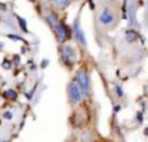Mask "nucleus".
Instances as JSON below:
<instances>
[{
  "label": "nucleus",
  "instance_id": "nucleus-17",
  "mask_svg": "<svg viewBox=\"0 0 148 142\" xmlns=\"http://www.w3.org/2000/svg\"><path fill=\"white\" fill-rule=\"evenodd\" d=\"M47 64H49L47 59H46V60H42V62H41V68H46V67H47Z\"/></svg>",
  "mask_w": 148,
  "mask_h": 142
},
{
  "label": "nucleus",
  "instance_id": "nucleus-19",
  "mask_svg": "<svg viewBox=\"0 0 148 142\" xmlns=\"http://www.w3.org/2000/svg\"><path fill=\"white\" fill-rule=\"evenodd\" d=\"M136 119L139 120V123H142V121H143V119H142V114H140V112H138V114H136Z\"/></svg>",
  "mask_w": 148,
  "mask_h": 142
},
{
  "label": "nucleus",
  "instance_id": "nucleus-15",
  "mask_svg": "<svg viewBox=\"0 0 148 142\" xmlns=\"http://www.w3.org/2000/svg\"><path fill=\"white\" fill-rule=\"evenodd\" d=\"M3 117L5 120H12V119H13V112H12V111H5L3 114Z\"/></svg>",
  "mask_w": 148,
  "mask_h": 142
},
{
  "label": "nucleus",
  "instance_id": "nucleus-11",
  "mask_svg": "<svg viewBox=\"0 0 148 142\" xmlns=\"http://www.w3.org/2000/svg\"><path fill=\"white\" fill-rule=\"evenodd\" d=\"M3 97L5 98V99H9V100H14L17 98V93L14 91V90L12 89H7L3 93Z\"/></svg>",
  "mask_w": 148,
  "mask_h": 142
},
{
  "label": "nucleus",
  "instance_id": "nucleus-20",
  "mask_svg": "<svg viewBox=\"0 0 148 142\" xmlns=\"http://www.w3.org/2000/svg\"><path fill=\"white\" fill-rule=\"evenodd\" d=\"M5 9H7V5H5V4H0V11H5Z\"/></svg>",
  "mask_w": 148,
  "mask_h": 142
},
{
  "label": "nucleus",
  "instance_id": "nucleus-3",
  "mask_svg": "<svg viewBox=\"0 0 148 142\" xmlns=\"http://www.w3.org/2000/svg\"><path fill=\"white\" fill-rule=\"evenodd\" d=\"M76 84L79 85L84 97H88L90 94V80L87 70H79L76 73Z\"/></svg>",
  "mask_w": 148,
  "mask_h": 142
},
{
  "label": "nucleus",
  "instance_id": "nucleus-9",
  "mask_svg": "<svg viewBox=\"0 0 148 142\" xmlns=\"http://www.w3.org/2000/svg\"><path fill=\"white\" fill-rule=\"evenodd\" d=\"M45 18H46V22H47L53 29L55 28V26L58 25V22H59V18L56 17V14L54 13V12H47L46 16H45Z\"/></svg>",
  "mask_w": 148,
  "mask_h": 142
},
{
  "label": "nucleus",
  "instance_id": "nucleus-5",
  "mask_svg": "<svg viewBox=\"0 0 148 142\" xmlns=\"http://www.w3.org/2000/svg\"><path fill=\"white\" fill-rule=\"evenodd\" d=\"M72 28H73V38H75V41L81 46V47H87V46H88L87 37H85V33H84L83 28H81L79 18L73 20Z\"/></svg>",
  "mask_w": 148,
  "mask_h": 142
},
{
  "label": "nucleus",
  "instance_id": "nucleus-7",
  "mask_svg": "<svg viewBox=\"0 0 148 142\" xmlns=\"http://www.w3.org/2000/svg\"><path fill=\"white\" fill-rule=\"evenodd\" d=\"M72 0H53V5L58 11H64L68 5H71Z\"/></svg>",
  "mask_w": 148,
  "mask_h": 142
},
{
  "label": "nucleus",
  "instance_id": "nucleus-16",
  "mask_svg": "<svg viewBox=\"0 0 148 142\" xmlns=\"http://www.w3.org/2000/svg\"><path fill=\"white\" fill-rule=\"evenodd\" d=\"M7 37H8L9 39H13V41H24L21 37H17V35H14V34H8Z\"/></svg>",
  "mask_w": 148,
  "mask_h": 142
},
{
  "label": "nucleus",
  "instance_id": "nucleus-13",
  "mask_svg": "<svg viewBox=\"0 0 148 142\" xmlns=\"http://www.w3.org/2000/svg\"><path fill=\"white\" fill-rule=\"evenodd\" d=\"M17 20H18L20 29H21L24 33H28V24H26V20L25 18H21V17H17Z\"/></svg>",
  "mask_w": 148,
  "mask_h": 142
},
{
  "label": "nucleus",
  "instance_id": "nucleus-10",
  "mask_svg": "<svg viewBox=\"0 0 148 142\" xmlns=\"http://www.w3.org/2000/svg\"><path fill=\"white\" fill-rule=\"evenodd\" d=\"M125 38H126V41L129 43H132V42H135L138 38H139V34L136 33L135 30H132V29H130V30H127L126 31V35H125Z\"/></svg>",
  "mask_w": 148,
  "mask_h": 142
},
{
  "label": "nucleus",
  "instance_id": "nucleus-18",
  "mask_svg": "<svg viewBox=\"0 0 148 142\" xmlns=\"http://www.w3.org/2000/svg\"><path fill=\"white\" fill-rule=\"evenodd\" d=\"M121 111V104H115L114 106V112H119Z\"/></svg>",
  "mask_w": 148,
  "mask_h": 142
},
{
  "label": "nucleus",
  "instance_id": "nucleus-1",
  "mask_svg": "<svg viewBox=\"0 0 148 142\" xmlns=\"http://www.w3.org/2000/svg\"><path fill=\"white\" fill-rule=\"evenodd\" d=\"M115 21H117L115 11L109 5H103L102 9L100 11V14H98V24L102 28H112V26H114Z\"/></svg>",
  "mask_w": 148,
  "mask_h": 142
},
{
  "label": "nucleus",
  "instance_id": "nucleus-21",
  "mask_svg": "<svg viewBox=\"0 0 148 142\" xmlns=\"http://www.w3.org/2000/svg\"><path fill=\"white\" fill-rule=\"evenodd\" d=\"M4 142H7V141H4Z\"/></svg>",
  "mask_w": 148,
  "mask_h": 142
},
{
  "label": "nucleus",
  "instance_id": "nucleus-2",
  "mask_svg": "<svg viewBox=\"0 0 148 142\" xmlns=\"http://www.w3.org/2000/svg\"><path fill=\"white\" fill-rule=\"evenodd\" d=\"M60 56H62V60H63V64L68 68H72L75 65L76 60H77V52H76L75 47L68 45V43H62Z\"/></svg>",
  "mask_w": 148,
  "mask_h": 142
},
{
  "label": "nucleus",
  "instance_id": "nucleus-4",
  "mask_svg": "<svg viewBox=\"0 0 148 142\" xmlns=\"http://www.w3.org/2000/svg\"><path fill=\"white\" fill-rule=\"evenodd\" d=\"M67 94H68V99H70V102L72 104L81 103V100H83V98H84L80 87H79V85L76 84V81H71L70 84H68Z\"/></svg>",
  "mask_w": 148,
  "mask_h": 142
},
{
  "label": "nucleus",
  "instance_id": "nucleus-8",
  "mask_svg": "<svg viewBox=\"0 0 148 142\" xmlns=\"http://www.w3.org/2000/svg\"><path fill=\"white\" fill-rule=\"evenodd\" d=\"M127 20L130 21L132 26H136L138 22H136V18H135V7L134 4H129L127 7Z\"/></svg>",
  "mask_w": 148,
  "mask_h": 142
},
{
  "label": "nucleus",
  "instance_id": "nucleus-14",
  "mask_svg": "<svg viewBox=\"0 0 148 142\" xmlns=\"http://www.w3.org/2000/svg\"><path fill=\"white\" fill-rule=\"evenodd\" d=\"M80 137H81V142H90V136L88 132H83Z\"/></svg>",
  "mask_w": 148,
  "mask_h": 142
},
{
  "label": "nucleus",
  "instance_id": "nucleus-6",
  "mask_svg": "<svg viewBox=\"0 0 148 142\" xmlns=\"http://www.w3.org/2000/svg\"><path fill=\"white\" fill-rule=\"evenodd\" d=\"M54 30H55V35L60 43H66V41H68V39L71 38V31L64 22H60V21H59L58 25L54 28Z\"/></svg>",
  "mask_w": 148,
  "mask_h": 142
},
{
  "label": "nucleus",
  "instance_id": "nucleus-12",
  "mask_svg": "<svg viewBox=\"0 0 148 142\" xmlns=\"http://www.w3.org/2000/svg\"><path fill=\"white\" fill-rule=\"evenodd\" d=\"M114 91H115V95H117V98H119V99H122V98L125 97V90H123L122 85H115Z\"/></svg>",
  "mask_w": 148,
  "mask_h": 142
}]
</instances>
